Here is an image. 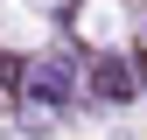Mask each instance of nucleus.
I'll return each instance as SVG.
<instances>
[{
	"instance_id": "nucleus-1",
	"label": "nucleus",
	"mask_w": 147,
	"mask_h": 140,
	"mask_svg": "<svg viewBox=\"0 0 147 140\" xmlns=\"http://www.w3.org/2000/svg\"><path fill=\"white\" fill-rule=\"evenodd\" d=\"M70 84H77V56H49V63H28V105H70Z\"/></svg>"
},
{
	"instance_id": "nucleus-2",
	"label": "nucleus",
	"mask_w": 147,
	"mask_h": 140,
	"mask_svg": "<svg viewBox=\"0 0 147 140\" xmlns=\"http://www.w3.org/2000/svg\"><path fill=\"white\" fill-rule=\"evenodd\" d=\"M140 84H133V70H126V56H98L91 63V98L98 105H126Z\"/></svg>"
},
{
	"instance_id": "nucleus-3",
	"label": "nucleus",
	"mask_w": 147,
	"mask_h": 140,
	"mask_svg": "<svg viewBox=\"0 0 147 140\" xmlns=\"http://www.w3.org/2000/svg\"><path fill=\"white\" fill-rule=\"evenodd\" d=\"M133 84H140V91H147V42L133 49Z\"/></svg>"
}]
</instances>
